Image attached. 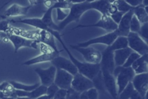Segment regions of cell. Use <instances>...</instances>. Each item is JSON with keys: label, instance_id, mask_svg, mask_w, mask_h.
<instances>
[{"label": "cell", "instance_id": "6da1fadb", "mask_svg": "<svg viewBox=\"0 0 148 99\" xmlns=\"http://www.w3.org/2000/svg\"><path fill=\"white\" fill-rule=\"evenodd\" d=\"M110 4L109 0H98L90 2L84 1L82 3L72 4L66 17L57 25V30H62L72 21L78 22L83 13L91 9L98 11L101 14L109 16L108 9Z\"/></svg>", "mask_w": 148, "mask_h": 99}, {"label": "cell", "instance_id": "7a4b0ae2", "mask_svg": "<svg viewBox=\"0 0 148 99\" xmlns=\"http://www.w3.org/2000/svg\"><path fill=\"white\" fill-rule=\"evenodd\" d=\"M62 45L64 50L67 53L69 59L72 61V62L74 64V65L76 66L78 72L84 75V76L88 77L90 79H92L94 78L97 74L100 72L101 71V65L100 64H91L88 63L86 61L84 62H81L77 60L70 52L68 48L65 45V43L62 41L61 36L58 38L57 39Z\"/></svg>", "mask_w": 148, "mask_h": 99}, {"label": "cell", "instance_id": "3957f363", "mask_svg": "<svg viewBox=\"0 0 148 99\" xmlns=\"http://www.w3.org/2000/svg\"><path fill=\"white\" fill-rule=\"evenodd\" d=\"M113 75L116 79L117 94L119 95L125 86L131 82L135 74L131 67H124L121 65L115 66L113 71Z\"/></svg>", "mask_w": 148, "mask_h": 99}, {"label": "cell", "instance_id": "277c9868", "mask_svg": "<svg viewBox=\"0 0 148 99\" xmlns=\"http://www.w3.org/2000/svg\"><path fill=\"white\" fill-rule=\"evenodd\" d=\"M71 48L80 53L85 60V61L91 64H98L101 60V52L92 47H80L76 45H70Z\"/></svg>", "mask_w": 148, "mask_h": 99}, {"label": "cell", "instance_id": "5b68a950", "mask_svg": "<svg viewBox=\"0 0 148 99\" xmlns=\"http://www.w3.org/2000/svg\"><path fill=\"white\" fill-rule=\"evenodd\" d=\"M128 46L140 56L148 53V45L136 32H130L127 36Z\"/></svg>", "mask_w": 148, "mask_h": 99}, {"label": "cell", "instance_id": "8992f818", "mask_svg": "<svg viewBox=\"0 0 148 99\" xmlns=\"http://www.w3.org/2000/svg\"><path fill=\"white\" fill-rule=\"evenodd\" d=\"M6 34L8 39L13 45L14 53H17V51L23 47H27L35 49L38 48V43L39 42L37 39L26 38L12 33Z\"/></svg>", "mask_w": 148, "mask_h": 99}, {"label": "cell", "instance_id": "52a82bcc", "mask_svg": "<svg viewBox=\"0 0 148 99\" xmlns=\"http://www.w3.org/2000/svg\"><path fill=\"white\" fill-rule=\"evenodd\" d=\"M87 27H98V28H101L105 30L108 32H109L115 31L117 29V24L113 21V20L111 19V17L109 16L102 14L101 18L99 19V20L97 23L92 24H89V25L79 24L75 27H73L72 29V30H76L80 28H87Z\"/></svg>", "mask_w": 148, "mask_h": 99}, {"label": "cell", "instance_id": "ba28073f", "mask_svg": "<svg viewBox=\"0 0 148 99\" xmlns=\"http://www.w3.org/2000/svg\"><path fill=\"white\" fill-rule=\"evenodd\" d=\"M102 81L106 92L113 98H117V89L116 79L113 74L108 70L101 68Z\"/></svg>", "mask_w": 148, "mask_h": 99}, {"label": "cell", "instance_id": "9c48e42d", "mask_svg": "<svg viewBox=\"0 0 148 99\" xmlns=\"http://www.w3.org/2000/svg\"><path fill=\"white\" fill-rule=\"evenodd\" d=\"M71 87L76 91L82 93L90 88L93 87L94 84L91 79L77 72L73 75Z\"/></svg>", "mask_w": 148, "mask_h": 99}, {"label": "cell", "instance_id": "30bf717a", "mask_svg": "<svg viewBox=\"0 0 148 99\" xmlns=\"http://www.w3.org/2000/svg\"><path fill=\"white\" fill-rule=\"evenodd\" d=\"M131 83L134 88L139 93L142 98H146L148 90V73L135 74Z\"/></svg>", "mask_w": 148, "mask_h": 99}, {"label": "cell", "instance_id": "8fae6325", "mask_svg": "<svg viewBox=\"0 0 148 99\" xmlns=\"http://www.w3.org/2000/svg\"><path fill=\"white\" fill-rule=\"evenodd\" d=\"M117 36L118 35L116 31H114L108 32L103 35L89 39L87 41L79 43L76 45L80 47H87L95 44H103L106 46H109L112 43Z\"/></svg>", "mask_w": 148, "mask_h": 99}, {"label": "cell", "instance_id": "7c38bea8", "mask_svg": "<svg viewBox=\"0 0 148 99\" xmlns=\"http://www.w3.org/2000/svg\"><path fill=\"white\" fill-rule=\"evenodd\" d=\"M56 69L53 65L45 69L39 67L35 68V72L38 75L40 79L41 85L48 86L54 83Z\"/></svg>", "mask_w": 148, "mask_h": 99}, {"label": "cell", "instance_id": "4fadbf2b", "mask_svg": "<svg viewBox=\"0 0 148 99\" xmlns=\"http://www.w3.org/2000/svg\"><path fill=\"white\" fill-rule=\"evenodd\" d=\"M50 62L56 68L64 69L73 75L78 72L76 66L70 59L61 56L60 54L54 57Z\"/></svg>", "mask_w": 148, "mask_h": 99}, {"label": "cell", "instance_id": "5bb4252c", "mask_svg": "<svg viewBox=\"0 0 148 99\" xmlns=\"http://www.w3.org/2000/svg\"><path fill=\"white\" fill-rule=\"evenodd\" d=\"M73 75L61 69L57 68L54 83L59 88L68 89L71 87Z\"/></svg>", "mask_w": 148, "mask_h": 99}, {"label": "cell", "instance_id": "9a60e30c", "mask_svg": "<svg viewBox=\"0 0 148 99\" xmlns=\"http://www.w3.org/2000/svg\"><path fill=\"white\" fill-rule=\"evenodd\" d=\"M10 22L12 23H20L25 24L30 26H32L34 28H38V30H46L51 34L54 36L58 32L57 30H55L50 28L47 25H46L39 18H27V19H21L18 20H11Z\"/></svg>", "mask_w": 148, "mask_h": 99}, {"label": "cell", "instance_id": "2e32d148", "mask_svg": "<svg viewBox=\"0 0 148 99\" xmlns=\"http://www.w3.org/2000/svg\"><path fill=\"white\" fill-rule=\"evenodd\" d=\"M62 50H61V51L60 50L56 51L53 50H51L49 49L45 50L40 54L25 61L23 63V64L25 65L29 66V65L38 64V63L51 61L54 57L59 55L60 52H62Z\"/></svg>", "mask_w": 148, "mask_h": 99}, {"label": "cell", "instance_id": "e0dca14e", "mask_svg": "<svg viewBox=\"0 0 148 99\" xmlns=\"http://www.w3.org/2000/svg\"><path fill=\"white\" fill-rule=\"evenodd\" d=\"M133 9L125 13L120 22L117 24V29L115 30L118 36H127L130 32V24L133 16Z\"/></svg>", "mask_w": 148, "mask_h": 99}, {"label": "cell", "instance_id": "ac0fdd59", "mask_svg": "<svg viewBox=\"0 0 148 99\" xmlns=\"http://www.w3.org/2000/svg\"><path fill=\"white\" fill-rule=\"evenodd\" d=\"M113 50H111L108 46L101 52V60L99 63L101 68H105L113 74V69L115 67L114 61Z\"/></svg>", "mask_w": 148, "mask_h": 99}, {"label": "cell", "instance_id": "d6986e66", "mask_svg": "<svg viewBox=\"0 0 148 99\" xmlns=\"http://www.w3.org/2000/svg\"><path fill=\"white\" fill-rule=\"evenodd\" d=\"M31 6V5L24 6L17 3H13L5 10L3 14V18L25 16Z\"/></svg>", "mask_w": 148, "mask_h": 99}, {"label": "cell", "instance_id": "ffe728a7", "mask_svg": "<svg viewBox=\"0 0 148 99\" xmlns=\"http://www.w3.org/2000/svg\"><path fill=\"white\" fill-rule=\"evenodd\" d=\"M135 74L146 73L148 71V53L141 55L131 66Z\"/></svg>", "mask_w": 148, "mask_h": 99}, {"label": "cell", "instance_id": "44dd1931", "mask_svg": "<svg viewBox=\"0 0 148 99\" xmlns=\"http://www.w3.org/2000/svg\"><path fill=\"white\" fill-rule=\"evenodd\" d=\"M55 38L49 32L46 30H39L38 33V36L37 40L39 42H42L43 44L50 47L53 50L58 51L56 44L55 42Z\"/></svg>", "mask_w": 148, "mask_h": 99}, {"label": "cell", "instance_id": "7402d4cb", "mask_svg": "<svg viewBox=\"0 0 148 99\" xmlns=\"http://www.w3.org/2000/svg\"><path fill=\"white\" fill-rule=\"evenodd\" d=\"M133 50L128 46L125 48L116 50L113 52L114 61L116 66H121L124 64L128 56Z\"/></svg>", "mask_w": 148, "mask_h": 99}, {"label": "cell", "instance_id": "603a6c76", "mask_svg": "<svg viewBox=\"0 0 148 99\" xmlns=\"http://www.w3.org/2000/svg\"><path fill=\"white\" fill-rule=\"evenodd\" d=\"M133 13L141 24L148 23L147 6H144L141 4L134 7L133 9Z\"/></svg>", "mask_w": 148, "mask_h": 99}, {"label": "cell", "instance_id": "cb8c5ba5", "mask_svg": "<svg viewBox=\"0 0 148 99\" xmlns=\"http://www.w3.org/2000/svg\"><path fill=\"white\" fill-rule=\"evenodd\" d=\"M54 9H56L55 3L53 5V6L49 8H47V9L45 12L43 16L42 17L41 20L46 25H47L50 28L55 30H57V25H56V24H54L52 18V12H53V10Z\"/></svg>", "mask_w": 148, "mask_h": 99}, {"label": "cell", "instance_id": "d4e9b609", "mask_svg": "<svg viewBox=\"0 0 148 99\" xmlns=\"http://www.w3.org/2000/svg\"><path fill=\"white\" fill-rule=\"evenodd\" d=\"M108 46L111 50L114 51L117 49H120L128 47V41L127 36H117L111 45Z\"/></svg>", "mask_w": 148, "mask_h": 99}, {"label": "cell", "instance_id": "484cf974", "mask_svg": "<svg viewBox=\"0 0 148 99\" xmlns=\"http://www.w3.org/2000/svg\"><path fill=\"white\" fill-rule=\"evenodd\" d=\"M9 82L11 84L14 89L24 91H31L35 89L40 85L39 83H36L33 85H25L14 80H10L9 81Z\"/></svg>", "mask_w": 148, "mask_h": 99}, {"label": "cell", "instance_id": "4316f807", "mask_svg": "<svg viewBox=\"0 0 148 99\" xmlns=\"http://www.w3.org/2000/svg\"><path fill=\"white\" fill-rule=\"evenodd\" d=\"M99 93L97 89L93 87L80 93L79 98L82 99H96L98 98Z\"/></svg>", "mask_w": 148, "mask_h": 99}, {"label": "cell", "instance_id": "83f0119b", "mask_svg": "<svg viewBox=\"0 0 148 99\" xmlns=\"http://www.w3.org/2000/svg\"><path fill=\"white\" fill-rule=\"evenodd\" d=\"M112 3L116 6L119 11L122 12L124 13L134 8V7L130 5L124 0H114Z\"/></svg>", "mask_w": 148, "mask_h": 99}, {"label": "cell", "instance_id": "f1b7e54d", "mask_svg": "<svg viewBox=\"0 0 148 99\" xmlns=\"http://www.w3.org/2000/svg\"><path fill=\"white\" fill-rule=\"evenodd\" d=\"M135 89L134 88V86L131 83V82H129L125 87L124 88V89L121 91V93L118 95L117 98H121V99H128L130 98V96H131L132 93L134 91Z\"/></svg>", "mask_w": 148, "mask_h": 99}, {"label": "cell", "instance_id": "f546056e", "mask_svg": "<svg viewBox=\"0 0 148 99\" xmlns=\"http://www.w3.org/2000/svg\"><path fill=\"white\" fill-rule=\"evenodd\" d=\"M140 56V55L139 54H138V53L132 51L130 55L128 56L127 60H125V63H124V64L122 65L124 67H131L132 65V64L134 63V62Z\"/></svg>", "mask_w": 148, "mask_h": 99}, {"label": "cell", "instance_id": "4dcf8cb0", "mask_svg": "<svg viewBox=\"0 0 148 99\" xmlns=\"http://www.w3.org/2000/svg\"><path fill=\"white\" fill-rule=\"evenodd\" d=\"M141 24L137 19V18L133 14L130 24V32H138L140 29Z\"/></svg>", "mask_w": 148, "mask_h": 99}, {"label": "cell", "instance_id": "1f68e13d", "mask_svg": "<svg viewBox=\"0 0 148 99\" xmlns=\"http://www.w3.org/2000/svg\"><path fill=\"white\" fill-rule=\"evenodd\" d=\"M147 31H148V23H146L141 24L140 29L137 32L139 36L142 39H143L146 43H147L148 42Z\"/></svg>", "mask_w": 148, "mask_h": 99}, {"label": "cell", "instance_id": "d6a6232c", "mask_svg": "<svg viewBox=\"0 0 148 99\" xmlns=\"http://www.w3.org/2000/svg\"><path fill=\"white\" fill-rule=\"evenodd\" d=\"M58 89H59V87L53 83L51 84L50 85L47 86L46 94L49 97V99L53 98V97H54L56 92L57 91V90Z\"/></svg>", "mask_w": 148, "mask_h": 99}, {"label": "cell", "instance_id": "836d02e7", "mask_svg": "<svg viewBox=\"0 0 148 99\" xmlns=\"http://www.w3.org/2000/svg\"><path fill=\"white\" fill-rule=\"evenodd\" d=\"M79 92L76 91L71 87L66 90V95L65 98H79Z\"/></svg>", "mask_w": 148, "mask_h": 99}, {"label": "cell", "instance_id": "e575fe53", "mask_svg": "<svg viewBox=\"0 0 148 99\" xmlns=\"http://www.w3.org/2000/svg\"><path fill=\"white\" fill-rule=\"evenodd\" d=\"M55 9H56V12H57V20L61 21L64 19H65L68 16L69 12H66L65 11V9H61V8H57Z\"/></svg>", "mask_w": 148, "mask_h": 99}, {"label": "cell", "instance_id": "d590c367", "mask_svg": "<svg viewBox=\"0 0 148 99\" xmlns=\"http://www.w3.org/2000/svg\"><path fill=\"white\" fill-rule=\"evenodd\" d=\"M66 90L64 89L59 88L56 92L53 98L54 99H64L66 98Z\"/></svg>", "mask_w": 148, "mask_h": 99}, {"label": "cell", "instance_id": "8d00e7d4", "mask_svg": "<svg viewBox=\"0 0 148 99\" xmlns=\"http://www.w3.org/2000/svg\"><path fill=\"white\" fill-rule=\"evenodd\" d=\"M11 25H9V21L7 20H2L0 22V31L8 33L10 31Z\"/></svg>", "mask_w": 148, "mask_h": 99}, {"label": "cell", "instance_id": "74e56055", "mask_svg": "<svg viewBox=\"0 0 148 99\" xmlns=\"http://www.w3.org/2000/svg\"><path fill=\"white\" fill-rule=\"evenodd\" d=\"M124 14V13L122 12H120L119 10H117L116 13L110 15L109 16L111 17V19L113 20V21L116 23L117 24H119V23L120 22V20L121 19L123 14Z\"/></svg>", "mask_w": 148, "mask_h": 99}, {"label": "cell", "instance_id": "f35d334b", "mask_svg": "<svg viewBox=\"0 0 148 99\" xmlns=\"http://www.w3.org/2000/svg\"><path fill=\"white\" fill-rule=\"evenodd\" d=\"M127 3L132 7H136L142 4V0H124Z\"/></svg>", "mask_w": 148, "mask_h": 99}, {"label": "cell", "instance_id": "ab89813d", "mask_svg": "<svg viewBox=\"0 0 148 99\" xmlns=\"http://www.w3.org/2000/svg\"><path fill=\"white\" fill-rule=\"evenodd\" d=\"M117 9L116 8V6L113 4V3H110L109 6V8H108V14L109 15H111L114 13H116L117 11Z\"/></svg>", "mask_w": 148, "mask_h": 99}, {"label": "cell", "instance_id": "60d3db41", "mask_svg": "<svg viewBox=\"0 0 148 99\" xmlns=\"http://www.w3.org/2000/svg\"><path fill=\"white\" fill-rule=\"evenodd\" d=\"M130 98H131V99H142V97L139 94V93L135 89L134 91H133V93H132L131 96H130Z\"/></svg>", "mask_w": 148, "mask_h": 99}, {"label": "cell", "instance_id": "b9f144b4", "mask_svg": "<svg viewBox=\"0 0 148 99\" xmlns=\"http://www.w3.org/2000/svg\"><path fill=\"white\" fill-rule=\"evenodd\" d=\"M67 1L71 4H75V3L83 2L86 1V0H67Z\"/></svg>", "mask_w": 148, "mask_h": 99}, {"label": "cell", "instance_id": "7bdbcfd3", "mask_svg": "<svg viewBox=\"0 0 148 99\" xmlns=\"http://www.w3.org/2000/svg\"><path fill=\"white\" fill-rule=\"evenodd\" d=\"M142 4L144 6H148V0H142Z\"/></svg>", "mask_w": 148, "mask_h": 99}, {"label": "cell", "instance_id": "ee69618b", "mask_svg": "<svg viewBox=\"0 0 148 99\" xmlns=\"http://www.w3.org/2000/svg\"><path fill=\"white\" fill-rule=\"evenodd\" d=\"M0 98H5V95H4V93L2 91L0 90Z\"/></svg>", "mask_w": 148, "mask_h": 99}, {"label": "cell", "instance_id": "f6af8a7d", "mask_svg": "<svg viewBox=\"0 0 148 99\" xmlns=\"http://www.w3.org/2000/svg\"><path fill=\"white\" fill-rule=\"evenodd\" d=\"M11 1H12V0H10V1H9L8 2H7L6 3H5L4 5H3V6H2V7H1V8H0V10H1V9H2V8H3V7H4V6L6 5H7V4H8V3L9 2H10Z\"/></svg>", "mask_w": 148, "mask_h": 99}, {"label": "cell", "instance_id": "bcb514c9", "mask_svg": "<svg viewBox=\"0 0 148 99\" xmlns=\"http://www.w3.org/2000/svg\"><path fill=\"white\" fill-rule=\"evenodd\" d=\"M98 1V0H86V1L89 2H94V1Z\"/></svg>", "mask_w": 148, "mask_h": 99}]
</instances>
